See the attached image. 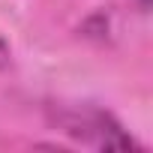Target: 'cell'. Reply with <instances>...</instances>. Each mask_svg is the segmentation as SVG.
Instances as JSON below:
<instances>
[{
    "instance_id": "obj_1",
    "label": "cell",
    "mask_w": 153,
    "mask_h": 153,
    "mask_svg": "<svg viewBox=\"0 0 153 153\" xmlns=\"http://www.w3.org/2000/svg\"><path fill=\"white\" fill-rule=\"evenodd\" d=\"M9 57H12V51H9L6 39L0 36V69H6V66H9Z\"/></svg>"
}]
</instances>
